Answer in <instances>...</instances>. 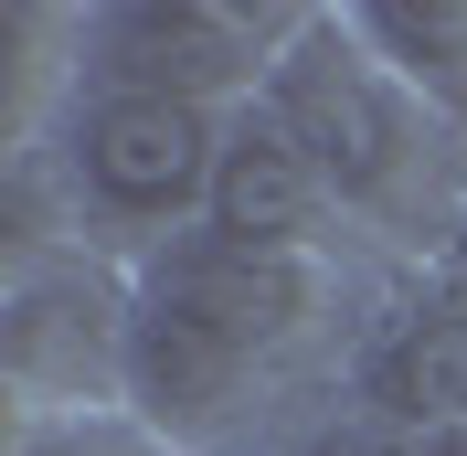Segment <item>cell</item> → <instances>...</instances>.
I'll use <instances>...</instances> for the list:
<instances>
[{
	"label": "cell",
	"instance_id": "cell-2",
	"mask_svg": "<svg viewBox=\"0 0 467 456\" xmlns=\"http://www.w3.org/2000/svg\"><path fill=\"white\" fill-rule=\"evenodd\" d=\"M265 107L297 128V149H308L319 181L340 192L350 233H361L393 276L425 286L467 244V128L446 107H425V96L361 43L350 0H308V32L287 43Z\"/></svg>",
	"mask_w": 467,
	"mask_h": 456
},
{
	"label": "cell",
	"instance_id": "cell-6",
	"mask_svg": "<svg viewBox=\"0 0 467 456\" xmlns=\"http://www.w3.org/2000/svg\"><path fill=\"white\" fill-rule=\"evenodd\" d=\"M202 223L234 233V244H276V255H372V244L350 233L340 192L319 181V160L297 149V128L265 107V96L223 117V171H213V212Z\"/></svg>",
	"mask_w": 467,
	"mask_h": 456
},
{
	"label": "cell",
	"instance_id": "cell-9",
	"mask_svg": "<svg viewBox=\"0 0 467 456\" xmlns=\"http://www.w3.org/2000/svg\"><path fill=\"white\" fill-rule=\"evenodd\" d=\"M425 286H436V297H457V308H467V244H457V255H446V265H436V276H425Z\"/></svg>",
	"mask_w": 467,
	"mask_h": 456
},
{
	"label": "cell",
	"instance_id": "cell-3",
	"mask_svg": "<svg viewBox=\"0 0 467 456\" xmlns=\"http://www.w3.org/2000/svg\"><path fill=\"white\" fill-rule=\"evenodd\" d=\"M213 171H223L213 107L86 75L22 160H0V202H11V244H86L107 265H149L160 244L202 233Z\"/></svg>",
	"mask_w": 467,
	"mask_h": 456
},
{
	"label": "cell",
	"instance_id": "cell-4",
	"mask_svg": "<svg viewBox=\"0 0 467 456\" xmlns=\"http://www.w3.org/2000/svg\"><path fill=\"white\" fill-rule=\"evenodd\" d=\"M128 371H139V265H107L86 244H11L0 255V403H11V435L128 414Z\"/></svg>",
	"mask_w": 467,
	"mask_h": 456
},
{
	"label": "cell",
	"instance_id": "cell-8",
	"mask_svg": "<svg viewBox=\"0 0 467 456\" xmlns=\"http://www.w3.org/2000/svg\"><path fill=\"white\" fill-rule=\"evenodd\" d=\"M11 456H181V446H160L139 414H107V425H32L11 435Z\"/></svg>",
	"mask_w": 467,
	"mask_h": 456
},
{
	"label": "cell",
	"instance_id": "cell-1",
	"mask_svg": "<svg viewBox=\"0 0 467 456\" xmlns=\"http://www.w3.org/2000/svg\"><path fill=\"white\" fill-rule=\"evenodd\" d=\"M414 276L372 255H276L181 233L139 265L128 414L181 456H287L361 382V350Z\"/></svg>",
	"mask_w": 467,
	"mask_h": 456
},
{
	"label": "cell",
	"instance_id": "cell-7",
	"mask_svg": "<svg viewBox=\"0 0 467 456\" xmlns=\"http://www.w3.org/2000/svg\"><path fill=\"white\" fill-rule=\"evenodd\" d=\"M350 22L425 107L467 128V0H350Z\"/></svg>",
	"mask_w": 467,
	"mask_h": 456
},
{
	"label": "cell",
	"instance_id": "cell-5",
	"mask_svg": "<svg viewBox=\"0 0 467 456\" xmlns=\"http://www.w3.org/2000/svg\"><path fill=\"white\" fill-rule=\"evenodd\" d=\"M297 32H308V0H96L86 11V75L192 96V107L234 117L276 86Z\"/></svg>",
	"mask_w": 467,
	"mask_h": 456
}]
</instances>
